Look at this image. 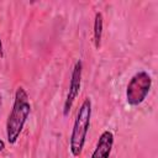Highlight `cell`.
<instances>
[{"instance_id": "cell-7", "label": "cell", "mask_w": 158, "mask_h": 158, "mask_svg": "<svg viewBox=\"0 0 158 158\" xmlns=\"http://www.w3.org/2000/svg\"><path fill=\"white\" fill-rule=\"evenodd\" d=\"M0 58H4V47H2L1 38H0Z\"/></svg>"}, {"instance_id": "cell-4", "label": "cell", "mask_w": 158, "mask_h": 158, "mask_svg": "<svg viewBox=\"0 0 158 158\" xmlns=\"http://www.w3.org/2000/svg\"><path fill=\"white\" fill-rule=\"evenodd\" d=\"M81 74H83V62L81 59H78L74 63L72 75H70V81H69V89L67 98L64 100L63 105V116H68L74 101L77 100L79 93H80V86H81Z\"/></svg>"}, {"instance_id": "cell-2", "label": "cell", "mask_w": 158, "mask_h": 158, "mask_svg": "<svg viewBox=\"0 0 158 158\" xmlns=\"http://www.w3.org/2000/svg\"><path fill=\"white\" fill-rule=\"evenodd\" d=\"M90 118H91V100L89 98H85L77 112V117L74 120L69 138V151L73 157H79L83 152L86 141V135L90 127Z\"/></svg>"}, {"instance_id": "cell-1", "label": "cell", "mask_w": 158, "mask_h": 158, "mask_svg": "<svg viewBox=\"0 0 158 158\" xmlns=\"http://www.w3.org/2000/svg\"><path fill=\"white\" fill-rule=\"evenodd\" d=\"M31 112V102L28 94L23 86H19L15 91L11 112L6 120V138L10 144H15L25 127Z\"/></svg>"}, {"instance_id": "cell-3", "label": "cell", "mask_w": 158, "mask_h": 158, "mask_svg": "<svg viewBox=\"0 0 158 158\" xmlns=\"http://www.w3.org/2000/svg\"><path fill=\"white\" fill-rule=\"evenodd\" d=\"M152 88V77L146 72L141 70L132 75L126 88V101L130 106L141 105L148 96Z\"/></svg>"}, {"instance_id": "cell-5", "label": "cell", "mask_w": 158, "mask_h": 158, "mask_svg": "<svg viewBox=\"0 0 158 158\" xmlns=\"http://www.w3.org/2000/svg\"><path fill=\"white\" fill-rule=\"evenodd\" d=\"M112 147H114V133L110 130H105L100 135L95 149L91 153L90 158H110Z\"/></svg>"}, {"instance_id": "cell-6", "label": "cell", "mask_w": 158, "mask_h": 158, "mask_svg": "<svg viewBox=\"0 0 158 158\" xmlns=\"http://www.w3.org/2000/svg\"><path fill=\"white\" fill-rule=\"evenodd\" d=\"M102 28H104V16L100 11L95 14L94 19V27H93V41L96 49L100 48L101 38H102Z\"/></svg>"}, {"instance_id": "cell-8", "label": "cell", "mask_w": 158, "mask_h": 158, "mask_svg": "<svg viewBox=\"0 0 158 158\" xmlns=\"http://www.w3.org/2000/svg\"><path fill=\"white\" fill-rule=\"evenodd\" d=\"M4 148H5V143H4V141H2V139H0V152H1V151H4Z\"/></svg>"}]
</instances>
